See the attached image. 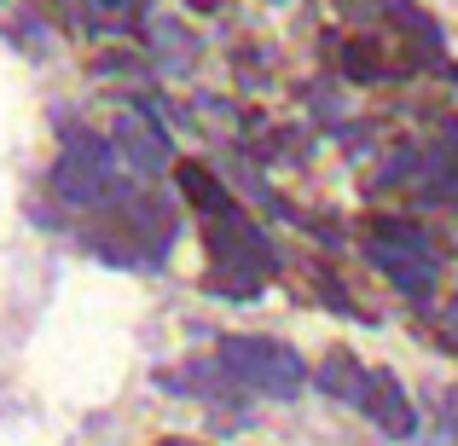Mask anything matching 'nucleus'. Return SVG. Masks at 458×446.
Masks as SVG:
<instances>
[{"instance_id": "10", "label": "nucleus", "mask_w": 458, "mask_h": 446, "mask_svg": "<svg viewBox=\"0 0 458 446\" xmlns=\"http://www.w3.org/2000/svg\"><path fill=\"white\" fill-rule=\"evenodd\" d=\"M343 70H348L354 81H377V76H383V64H377V46H348Z\"/></svg>"}, {"instance_id": "6", "label": "nucleus", "mask_w": 458, "mask_h": 446, "mask_svg": "<svg viewBox=\"0 0 458 446\" xmlns=\"http://www.w3.org/2000/svg\"><path fill=\"white\" fill-rule=\"evenodd\" d=\"M116 146H123V156L140 168V174H151V168H163V163H168V139H163V128L146 122V116H123V122H116Z\"/></svg>"}, {"instance_id": "2", "label": "nucleus", "mask_w": 458, "mask_h": 446, "mask_svg": "<svg viewBox=\"0 0 458 446\" xmlns=\"http://www.w3.org/2000/svg\"><path fill=\"white\" fill-rule=\"evenodd\" d=\"M53 191L64 203H76V209H99V203L116 198V180H111V146L93 134H76L70 139V151L58 156L53 168Z\"/></svg>"}, {"instance_id": "7", "label": "nucleus", "mask_w": 458, "mask_h": 446, "mask_svg": "<svg viewBox=\"0 0 458 446\" xmlns=\"http://www.w3.org/2000/svg\"><path fill=\"white\" fill-rule=\"evenodd\" d=\"M174 180H180V191H186V203H198L203 215H226V209H233L226 186H221V180H215L203 163H180V168H174Z\"/></svg>"}, {"instance_id": "8", "label": "nucleus", "mask_w": 458, "mask_h": 446, "mask_svg": "<svg viewBox=\"0 0 458 446\" xmlns=\"http://www.w3.org/2000/svg\"><path fill=\"white\" fill-rule=\"evenodd\" d=\"M360 383H366V371H360L354 354H331V359L319 366V389L336 394V400H348V406L360 400Z\"/></svg>"}, {"instance_id": "1", "label": "nucleus", "mask_w": 458, "mask_h": 446, "mask_svg": "<svg viewBox=\"0 0 458 446\" xmlns=\"http://www.w3.org/2000/svg\"><path fill=\"white\" fill-rule=\"evenodd\" d=\"M215 359H221L226 377L250 383V389H261V394H279V400L302 394V383H308L302 359H296L284 342H267V336H221Z\"/></svg>"}, {"instance_id": "5", "label": "nucleus", "mask_w": 458, "mask_h": 446, "mask_svg": "<svg viewBox=\"0 0 458 446\" xmlns=\"http://www.w3.org/2000/svg\"><path fill=\"white\" fill-rule=\"evenodd\" d=\"M366 256H371V267L389 273V284L401 296L424 301L429 290H436V256H429V249H406V244H389V238H371Z\"/></svg>"}, {"instance_id": "12", "label": "nucleus", "mask_w": 458, "mask_h": 446, "mask_svg": "<svg viewBox=\"0 0 458 446\" xmlns=\"http://www.w3.org/2000/svg\"><path fill=\"white\" fill-rule=\"evenodd\" d=\"M163 446H186V441H163Z\"/></svg>"}, {"instance_id": "4", "label": "nucleus", "mask_w": 458, "mask_h": 446, "mask_svg": "<svg viewBox=\"0 0 458 446\" xmlns=\"http://www.w3.org/2000/svg\"><path fill=\"white\" fill-rule=\"evenodd\" d=\"M215 256H221V267H226V273H256V279L279 267L273 244H267V238H261L238 209L215 215Z\"/></svg>"}, {"instance_id": "9", "label": "nucleus", "mask_w": 458, "mask_h": 446, "mask_svg": "<svg viewBox=\"0 0 458 446\" xmlns=\"http://www.w3.org/2000/svg\"><path fill=\"white\" fill-rule=\"evenodd\" d=\"M371 238H389V244H406V249H429V238L418 232L412 221H401V215H377V221H371Z\"/></svg>"}, {"instance_id": "3", "label": "nucleus", "mask_w": 458, "mask_h": 446, "mask_svg": "<svg viewBox=\"0 0 458 446\" xmlns=\"http://www.w3.org/2000/svg\"><path fill=\"white\" fill-rule=\"evenodd\" d=\"M354 406H360V412H366L389 441H412V435H418V412H412V400H406V389H401V377H394V371H366Z\"/></svg>"}, {"instance_id": "11", "label": "nucleus", "mask_w": 458, "mask_h": 446, "mask_svg": "<svg viewBox=\"0 0 458 446\" xmlns=\"http://www.w3.org/2000/svg\"><path fill=\"white\" fill-rule=\"evenodd\" d=\"M394 18H401L406 29H418V35H424V41H429V53H441V29H436V23H429L418 6H406V0H401V6H394Z\"/></svg>"}]
</instances>
